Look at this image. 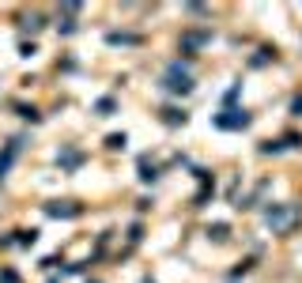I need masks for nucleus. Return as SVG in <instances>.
Returning a JSON list of instances; mask_svg holds the SVG:
<instances>
[{"label":"nucleus","instance_id":"nucleus-7","mask_svg":"<svg viewBox=\"0 0 302 283\" xmlns=\"http://www.w3.org/2000/svg\"><path fill=\"white\" fill-rule=\"evenodd\" d=\"M265 219H268V227H284V223H287V211H284V208H268Z\"/></svg>","mask_w":302,"mask_h":283},{"label":"nucleus","instance_id":"nucleus-15","mask_svg":"<svg viewBox=\"0 0 302 283\" xmlns=\"http://www.w3.org/2000/svg\"><path fill=\"white\" fill-rule=\"evenodd\" d=\"M291 117H302V99H298V95L291 99Z\"/></svg>","mask_w":302,"mask_h":283},{"label":"nucleus","instance_id":"nucleus-12","mask_svg":"<svg viewBox=\"0 0 302 283\" xmlns=\"http://www.w3.org/2000/svg\"><path fill=\"white\" fill-rule=\"evenodd\" d=\"M95 110H99V117H110L113 110H118V102H113V99H102L99 106H95Z\"/></svg>","mask_w":302,"mask_h":283},{"label":"nucleus","instance_id":"nucleus-13","mask_svg":"<svg viewBox=\"0 0 302 283\" xmlns=\"http://www.w3.org/2000/svg\"><path fill=\"white\" fill-rule=\"evenodd\" d=\"M204 42H208V34H189V38H185V45H189V50H197V45H204Z\"/></svg>","mask_w":302,"mask_h":283},{"label":"nucleus","instance_id":"nucleus-3","mask_svg":"<svg viewBox=\"0 0 302 283\" xmlns=\"http://www.w3.org/2000/svg\"><path fill=\"white\" fill-rule=\"evenodd\" d=\"M19 151H23V140H8V148L0 151V178H8V170H12V162L19 159Z\"/></svg>","mask_w":302,"mask_h":283},{"label":"nucleus","instance_id":"nucleus-9","mask_svg":"<svg viewBox=\"0 0 302 283\" xmlns=\"http://www.w3.org/2000/svg\"><path fill=\"white\" fill-rule=\"evenodd\" d=\"M140 181H144V185L159 181V170H155V167H148V162H140Z\"/></svg>","mask_w":302,"mask_h":283},{"label":"nucleus","instance_id":"nucleus-1","mask_svg":"<svg viewBox=\"0 0 302 283\" xmlns=\"http://www.w3.org/2000/svg\"><path fill=\"white\" fill-rule=\"evenodd\" d=\"M162 91H170V95H189L193 91V80H189V72H181V64H170V72L162 76Z\"/></svg>","mask_w":302,"mask_h":283},{"label":"nucleus","instance_id":"nucleus-2","mask_svg":"<svg viewBox=\"0 0 302 283\" xmlns=\"http://www.w3.org/2000/svg\"><path fill=\"white\" fill-rule=\"evenodd\" d=\"M249 121H253V117L246 110H223V113H216V129H246Z\"/></svg>","mask_w":302,"mask_h":283},{"label":"nucleus","instance_id":"nucleus-11","mask_svg":"<svg viewBox=\"0 0 302 283\" xmlns=\"http://www.w3.org/2000/svg\"><path fill=\"white\" fill-rule=\"evenodd\" d=\"M15 234H19V238H15L19 246H34V242H38V230H15Z\"/></svg>","mask_w":302,"mask_h":283},{"label":"nucleus","instance_id":"nucleus-10","mask_svg":"<svg viewBox=\"0 0 302 283\" xmlns=\"http://www.w3.org/2000/svg\"><path fill=\"white\" fill-rule=\"evenodd\" d=\"M227 223H216V227H208V238H216V242H227Z\"/></svg>","mask_w":302,"mask_h":283},{"label":"nucleus","instance_id":"nucleus-4","mask_svg":"<svg viewBox=\"0 0 302 283\" xmlns=\"http://www.w3.org/2000/svg\"><path fill=\"white\" fill-rule=\"evenodd\" d=\"M45 216L72 219V216H80V204H72V200H64V204H45Z\"/></svg>","mask_w":302,"mask_h":283},{"label":"nucleus","instance_id":"nucleus-6","mask_svg":"<svg viewBox=\"0 0 302 283\" xmlns=\"http://www.w3.org/2000/svg\"><path fill=\"white\" fill-rule=\"evenodd\" d=\"M162 121H167V125H185V121H189V113L178 110V106H167V110H162Z\"/></svg>","mask_w":302,"mask_h":283},{"label":"nucleus","instance_id":"nucleus-16","mask_svg":"<svg viewBox=\"0 0 302 283\" xmlns=\"http://www.w3.org/2000/svg\"><path fill=\"white\" fill-rule=\"evenodd\" d=\"M144 283H155V279H144Z\"/></svg>","mask_w":302,"mask_h":283},{"label":"nucleus","instance_id":"nucleus-5","mask_svg":"<svg viewBox=\"0 0 302 283\" xmlns=\"http://www.w3.org/2000/svg\"><path fill=\"white\" fill-rule=\"evenodd\" d=\"M110 45H140V34H121V31H110L106 34Z\"/></svg>","mask_w":302,"mask_h":283},{"label":"nucleus","instance_id":"nucleus-14","mask_svg":"<svg viewBox=\"0 0 302 283\" xmlns=\"http://www.w3.org/2000/svg\"><path fill=\"white\" fill-rule=\"evenodd\" d=\"M19 117H27V121H42L38 110H31V106H19Z\"/></svg>","mask_w":302,"mask_h":283},{"label":"nucleus","instance_id":"nucleus-8","mask_svg":"<svg viewBox=\"0 0 302 283\" xmlns=\"http://www.w3.org/2000/svg\"><path fill=\"white\" fill-rule=\"evenodd\" d=\"M125 144H129V136H125V132H113V136H106V148H110V151H121Z\"/></svg>","mask_w":302,"mask_h":283}]
</instances>
